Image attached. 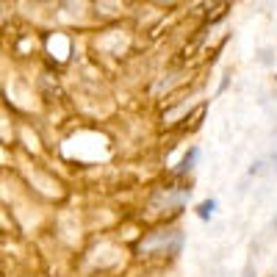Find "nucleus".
Returning a JSON list of instances; mask_svg holds the SVG:
<instances>
[{
	"instance_id": "nucleus-2",
	"label": "nucleus",
	"mask_w": 277,
	"mask_h": 277,
	"mask_svg": "<svg viewBox=\"0 0 277 277\" xmlns=\"http://www.w3.org/2000/svg\"><path fill=\"white\" fill-rule=\"evenodd\" d=\"M197 155H200V150H197V147H194V150H191V152H188V155L183 158V161H180V167H178V172H188V169H191V167H194V161H197Z\"/></svg>"
},
{
	"instance_id": "nucleus-1",
	"label": "nucleus",
	"mask_w": 277,
	"mask_h": 277,
	"mask_svg": "<svg viewBox=\"0 0 277 277\" xmlns=\"http://www.w3.org/2000/svg\"><path fill=\"white\" fill-rule=\"evenodd\" d=\"M214 211H216V200H205V203L197 208V216H200V219H211Z\"/></svg>"
}]
</instances>
